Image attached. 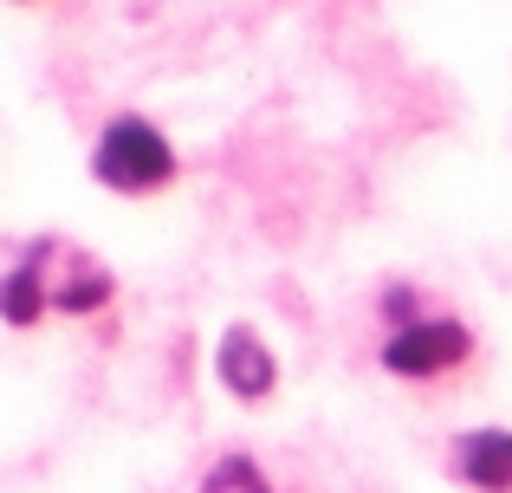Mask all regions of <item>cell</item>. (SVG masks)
I'll return each instance as SVG.
<instances>
[{
	"label": "cell",
	"mask_w": 512,
	"mask_h": 493,
	"mask_svg": "<svg viewBox=\"0 0 512 493\" xmlns=\"http://www.w3.org/2000/svg\"><path fill=\"white\" fill-rule=\"evenodd\" d=\"M91 176L117 195H150L175 176V150L156 137L143 117H117L98 137V156H91Z\"/></svg>",
	"instance_id": "cell-1"
},
{
	"label": "cell",
	"mask_w": 512,
	"mask_h": 493,
	"mask_svg": "<svg viewBox=\"0 0 512 493\" xmlns=\"http://www.w3.org/2000/svg\"><path fill=\"white\" fill-rule=\"evenodd\" d=\"M467 357H474V331H467L461 318H422L415 312L409 325H396L389 344H383V370L389 377H409V383H428V377H441V370L467 364Z\"/></svg>",
	"instance_id": "cell-2"
},
{
	"label": "cell",
	"mask_w": 512,
	"mask_h": 493,
	"mask_svg": "<svg viewBox=\"0 0 512 493\" xmlns=\"http://www.w3.org/2000/svg\"><path fill=\"white\" fill-rule=\"evenodd\" d=\"M214 370H221V383L240 396V403H260V396H273V383H279V364H273V351L260 344L253 325H227Z\"/></svg>",
	"instance_id": "cell-3"
},
{
	"label": "cell",
	"mask_w": 512,
	"mask_h": 493,
	"mask_svg": "<svg viewBox=\"0 0 512 493\" xmlns=\"http://www.w3.org/2000/svg\"><path fill=\"white\" fill-rule=\"evenodd\" d=\"M454 474L480 493H512V429L454 435Z\"/></svg>",
	"instance_id": "cell-4"
},
{
	"label": "cell",
	"mask_w": 512,
	"mask_h": 493,
	"mask_svg": "<svg viewBox=\"0 0 512 493\" xmlns=\"http://www.w3.org/2000/svg\"><path fill=\"white\" fill-rule=\"evenodd\" d=\"M46 260H52V241H33L20 266H7V279H0V318L7 325H39V312H46Z\"/></svg>",
	"instance_id": "cell-5"
},
{
	"label": "cell",
	"mask_w": 512,
	"mask_h": 493,
	"mask_svg": "<svg viewBox=\"0 0 512 493\" xmlns=\"http://www.w3.org/2000/svg\"><path fill=\"white\" fill-rule=\"evenodd\" d=\"M201 493H273V487H266V474L253 468L247 455H227V461H214V468H208Z\"/></svg>",
	"instance_id": "cell-6"
},
{
	"label": "cell",
	"mask_w": 512,
	"mask_h": 493,
	"mask_svg": "<svg viewBox=\"0 0 512 493\" xmlns=\"http://www.w3.org/2000/svg\"><path fill=\"white\" fill-rule=\"evenodd\" d=\"M383 318L389 325H409L415 318V286H383Z\"/></svg>",
	"instance_id": "cell-7"
}]
</instances>
